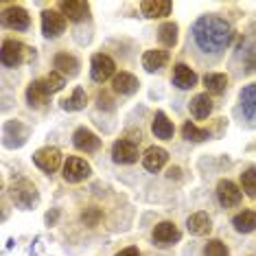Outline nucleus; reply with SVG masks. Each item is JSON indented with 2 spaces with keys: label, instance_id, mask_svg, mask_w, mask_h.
Returning <instances> with one entry per match:
<instances>
[{
  "label": "nucleus",
  "instance_id": "1",
  "mask_svg": "<svg viewBox=\"0 0 256 256\" xmlns=\"http://www.w3.org/2000/svg\"><path fill=\"white\" fill-rule=\"evenodd\" d=\"M193 40L204 53H219L232 40V26L219 16H202L193 24Z\"/></svg>",
  "mask_w": 256,
  "mask_h": 256
},
{
  "label": "nucleus",
  "instance_id": "2",
  "mask_svg": "<svg viewBox=\"0 0 256 256\" xmlns=\"http://www.w3.org/2000/svg\"><path fill=\"white\" fill-rule=\"evenodd\" d=\"M90 173H92L90 164L84 158H79V156H70V158L66 160V164H64V180L70 184L84 182Z\"/></svg>",
  "mask_w": 256,
  "mask_h": 256
},
{
  "label": "nucleus",
  "instance_id": "3",
  "mask_svg": "<svg viewBox=\"0 0 256 256\" xmlns=\"http://www.w3.org/2000/svg\"><path fill=\"white\" fill-rule=\"evenodd\" d=\"M116 70V64L110 55H103V53H96L92 57V64H90V74L96 84H106V81L112 77Z\"/></svg>",
  "mask_w": 256,
  "mask_h": 256
},
{
  "label": "nucleus",
  "instance_id": "4",
  "mask_svg": "<svg viewBox=\"0 0 256 256\" xmlns=\"http://www.w3.org/2000/svg\"><path fill=\"white\" fill-rule=\"evenodd\" d=\"M33 162H36L42 171L53 173V171H57V168L62 166V151L55 149V147H42V149L36 151Z\"/></svg>",
  "mask_w": 256,
  "mask_h": 256
},
{
  "label": "nucleus",
  "instance_id": "5",
  "mask_svg": "<svg viewBox=\"0 0 256 256\" xmlns=\"http://www.w3.org/2000/svg\"><path fill=\"white\" fill-rule=\"evenodd\" d=\"M66 31V18L60 11L46 9L42 14V33L46 38H60Z\"/></svg>",
  "mask_w": 256,
  "mask_h": 256
},
{
  "label": "nucleus",
  "instance_id": "6",
  "mask_svg": "<svg viewBox=\"0 0 256 256\" xmlns=\"http://www.w3.org/2000/svg\"><path fill=\"white\" fill-rule=\"evenodd\" d=\"M151 236H154V243L158 248H168V246H173V243H178L182 234H180L176 224H171V221H160L154 228V234Z\"/></svg>",
  "mask_w": 256,
  "mask_h": 256
},
{
  "label": "nucleus",
  "instance_id": "7",
  "mask_svg": "<svg viewBox=\"0 0 256 256\" xmlns=\"http://www.w3.org/2000/svg\"><path fill=\"white\" fill-rule=\"evenodd\" d=\"M217 200L224 208H232V206H238L241 202V188L230 182V180H219L217 184Z\"/></svg>",
  "mask_w": 256,
  "mask_h": 256
},
{
  "label": "nucleus",
  "instance_id": "8",
  "mask_svg": "<svg viewBox=\"0 0 256 256\" xmlns=\"http://www.w3.org/2000/svg\"><path fill=\"white\" fill-rule=\"evenodd\" d=\"M11 195H14V202L18 204V206H22V208H31L33 204L38 202L36 186H33L31 182H26V180H20L18 184H14Z\"/></svg>",
  "mask_w": 256,
  "mask_h": 256
},
{
  "label": "nucleus",
  "instance_id": "9",
  "mask_svg": "<svg viewBox=\"0 0 256 256\" xmlns=\"http://www.w3.org/2000/svg\"><path fill=\"white\" fill-rule=\"evenodd\" d=\"M72 142L79 151H86V154H94V151H98V147H101V138H98L94 132L86 130V127H79V130L72 134Z\"/></svg>",
  "mask_w": 256,
  "mask_h": 256
},
{
  "label": "nucleus",
  "instance_id": "10",
  "mask_svg": "<svg viewBox=\"0 0 256 256\" xmlns=\"http://www.w3.org/2000/svg\"><path fill=\"white\" fill-rule=\"evenodd\" d=\"M112 158L118 164H132L138 160V144L132 140H116L112 147Z\"/></svg>",
  "mask_w": 256,
  "mask_h": 256
},
{
  "label": "nucleus",
  "instance_id": "11",
  "mask_svg": "<svg viewBox=\"0 0 256 256\" xmlns=\"http://www.w3.org/2000/svg\"><path fill=\"white\" fill-rule=\"evenodd\" d=\"M2 22L14 31H26L28 24H31V18L22 7H7L2 16Z\"/></svg>",
  "mask_w": 256,
  "mask_h": 256
},
{
  "label": "nucleus",
  "instance_id": "12",
  "mask_svg": "<svg viewBox=\"0 0 256 256\" xmlns=\"http://www.w3.org/2000/svg\"><path fill=\"white\" fill-rule=\"evenodd\" d=\"M24 44H20V42H16V40H4L2 42V64L4 66H9V68H14V66H18V64L24 60Z\"/></svg>",
  "mask_w": 256,
  "mask_h": 256
},
{
  "label": "nucleus",
  "instance_id": "13",
  "mask_svg": "<svg viewBox=\"0 0 256 256\" xmlns=\"http://www.w3.org/2000/svg\"><path fill=\"white\" fill-rule=\"evenodd\" d=\"M238 101H241V112L243 116L250 120V123L256 125V84H250L241 90L238 94Z\"/></svg>",
  "mask_w": 256,
  "mask_h": 256
},
{
  "label": "nucleus",
  "instance_id": "14",
  "mask_svg": "<svg viewBox=\"0 0 256 256\" xmlns=\"http://www.w3.org/2000/svg\"><path fill=\"white\" fill-rule=\"evenodd\" d=\"M60 9H62L64 18H68L72 22H79V20H84L86 16H88L90 4L84 2V0H64V2L60 4Z\"/></svg>",
  "mask_w": 256,
  "mask_h": 256
},
{
  "label": "nucleus",
  "instance_id": "15",
  "mask_svg": "<svg viewBox=\"0 0 256 256\" xmlns=\"http://www.w3.org/2000/svg\"><path fill=\"white\" fill-rule=\"evenodd\" d=\"M166 160H168V154L162 147H149L147 151H144V156H142V164L147 171H160V168H164L166 164Z\"/></svg>",
  "mask_w": 256,
  "mask_h": 256
},
{
  "label": "nucleus",
  "instance_id": "16",
  "mask_svg": "<svg viewBox=\"0 0 256 256\" xmlns=\"http://www.w3.org/2000/svg\"><path fill=\"white\" fill-rule=\"evenodd\" d=\"M186 228H188L190 234L204 236L212 230V221L208 217V212H193L188 219H186Z\"/></svg>",
  "mask_w": 256,
  "mask_h": 256
},
{
  "label": "nucleus",
  "instance_id": "17",
  "mask_svg": "<svg viewBox=\"0 0 256 256\" xmlns=\"http://www.w3.org/2000/svg\"><path fill=\"white\" fill-rule=\"evenodd\" d=\"M173 84L180 90H190L197 84V74L193 72V68L186 66V64H178L176 70H173Z\"/></svg>",
  "mask_w": 256,
  "mask_h": 256
},
{
  "label": "nucleus",
  "instance_id": "18",
  "mask_svg": "<svg viewBox=\"0 0 256 256\" xmlns=\"http://www.w3.org/2000/svg\"><path fill=\"white\" fill-rule=\"evenodd\" d=\"M151 132H154V136L160 138V140H171L176 127H173V123L166 118L164 112H156L154 123H151Z\"/></svg>",
  "mask_w": 256,
  "mask_h": 256
},
{
  "label": "nucleus",
  "instance_id": "19",
  "mask_svg": "<svg viewBox=\"0 0 256 256\" xmlns=\"http://www.w3.org/2000/svg\"><path fill=\"white\" fill-rule=\"evenodd\" d=\"M55 70L62 72L64 77H74V74L79 72V62L74 55H68V53H57L55 55Z\"/></svg>",
  "mask_w": 256,
  "mask_h": 256
},
{
  "label": "nucleus",
  "instance_id": "20",
  "mask_svg": "<svg viewBox=\"0 0 256 256\" xmlns=\"http://www.w3.org/2000/svg\"><path fill=\"white\" fill-rule=\"evenodd\" d=\"M190 114L195 116V118H208L212 112V98L208 96V92H202V94H195L193 101H190Z\"/></svg>",
  "mask_w": 256,
  "mask_h": 256
},
{
  "label": "nucleus",
  "instance_id": "21",
  "mask_svg": "<svg viewBox=\"0 0 256 256\" xmlns=\"http://www.w3.org/2000/svg\"><path fill=\"white\" fill-rule=\"evenodd\" d=\"M142 14L147 16V18H164V16L171 14V2L168 0H144L140 4Z\"/></svg>",
  "mask_w": 256,
  "mask_h": 256
},
{
  "label": "nucleus",
  "instance_id": "22",
  "mask_svg": "<svg viewBox=\"0 0 256 256\" xmlns=\"http://www.w3.org/2000/svg\"><path fill=\"white\" fill-rule=\"evenodd\" d=\"M168 62V53L162 48H151L142 55V66L147 68L149 72H156L160 68H164V64Z\"/></svg>",
  "mask_w": 256,
  "mask_h": 256
},
{
  "label": "nucleus",
  "instance_id": "23",
  "mask_svg": "<svg viewBox=\"0 0 256 256\" xmlns=\"http://www.w3.org/2000/svg\"><path fill=\"white\" fill-rule=\"evenodd\" d=\"M112 86H114V92H118V94H134L138 90V79L132 72H118L114 77Z\"/></svg>",
  "mask_w": 256,
  "mask_h": 256
},
{
  "label": "nucleus",
  "instance_id": "24",
  "mask_svg": "<svg viewBox=\"0 0 256 256\" xmlns=\"http://www.w3.org/2000/svg\"><path fill=\"white\" fill-rule=\"evenodd\" d=\"M232 226H234L236 232H243V234H250V232L256 230V212L254 210H243L232 217Z\"/></svg>",
  "mask_w": 256,
  "mask_h": 256
},
{
  "label": "nucleus",
  "instance_id": "25",
  "mask_svg": "<svg viewBox=\"0 0 256 256\" xmlns=\"http://www.w3.org/2000/svg\"><path fill=\"white\" fill-rule=\"evenodd\" d=\"M48 88H46V81L44 79H36L31 86L26 88V98L31 106H42V103L48 98Z\"/></svg>",
  "mask_w": 256,
  "mask_h": 256
},
{
  "label": "nucleus",
  "instance_id": "26",
  "mask_svg": "<svg viewBox=\"0 0 256 256\" xmlns=\"http://www.w3.org/2000/svg\"><path fill=\"white\" fill-rule=\"evenodd\" d=\"M204 86H206V90L212 92V94H221V92L228 88V74H224V72H208L206 77H204Z\"/></svg>",
  "mask_w": 256,
  "mask_h": 256
},
{
  "label": "nucleus",
  "instance_id": "27",
  "mask_svg": "<svg viewBox=\"0 0 256 256\" xmlns=\"http://www.w3.org/2000/svg\"><path fill=\"white\" fill-rule=\"evenodd\" d=\"M86 103H88L86 90L84 88H74L70 96L64 98V110H68V112H79V110L86 108Z\"/></svg>",
  "mask_w": 256,
  "mask_h": 256
},
{
  "label": "nucleus",
  "instance_id": "28",
  "mask_svg": "<svg viewBox=\"0 0 256 256\" xmlns=\"http://www.w3.org/2000/svg\"><path fill=\"white\" fill-rule=\"evenodd\" d=\"M182 134H184V138L186 140H190V142H202V140H208V134L206 130H200L195 123H190V120H186V123L182 125Z\"/></svg>",
  "mask_w": 256,
  "mask_h": 256
},
{
  "label": "nucleus",
  "instance_id": "29",
  "mask_svg": "<svg viewBox=\"0 0 256 256\" xmlns=\"http://www.w3.org/2000/svg\"><path fill=\"white\" fill-rule=\"evenodd\" d=\"M160 42L164 44V46H176L178 42V24L176 22H166V24H162L160 26Z\"/></svg>",
  "mask_w": 256,
  "mask_h": 256
},
{
  "label": "nucleus",
  "instance_id": "30",
  "mask_svg": "<svg viewBox=\"0 0 256 256\" xmlns=\"http://www.w3.org/2000/svg\"><path fill=\"white\" fill-rule=\"evenodd\" d=\"M241 188L246 190L248 197H256V168L250 166L248 171L241 173Z\"/></svg>",
  "mask_w": 256,
  "mask_h": 256
},
{
  "label": "nucleus",
  "instance_id": "31",
  "mask_svg": "<svg viewBox=\"0 0 256 256\" xmlns=\"http://www.w3.org/2000/svg\"><path fill=\"white\" fill-rule=\"evenodd\" d=\"M204 256H230V252L219 238H212V241H208L206 248H204Z\"/></svg>",
  "mask_w": 256,
  "mask_h": 256
},
{
  "label": "nucleus",
  "instance_id": "32",
  "mask_svg": "<svg viewBox=\"0 0 256 256\" xmlns=\"http://www.w3.org/2000/svg\"><path fill=\"white\" fill-rule=\"evenodd\" d=\"M44 81H46V88H48L50 94H53V92H60V90L64 88V86H66V77H64L62 72H57V70L50 72Z\"/></svg>",
  "mask_w": 256,
  "mask_h": 256
},
{
  "label": "nucleus",
  "instance_id": "33",
  "mask_svg": "<svg viewBox=\"0 0 256 256\" xmlns=\"http://www.w3.org/2000/svg\"><path fill=\"white\" fill-rule=\"evenodd\" d=\"M116 256H140V252H138V248H125V250H120Z\"/></svg>",
  "mask_w": 256,
  "mask_h": 256
}]
</instances>
